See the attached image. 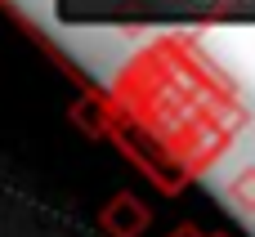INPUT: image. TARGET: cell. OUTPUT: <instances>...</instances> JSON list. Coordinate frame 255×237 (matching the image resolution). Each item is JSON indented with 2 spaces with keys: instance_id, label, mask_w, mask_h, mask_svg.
<instances>
[{
  "instance_id": "6da1fadb",
  "label": "cell",
  "mask_w": 255,
  "mask_h": 237,
  "mask_svg": "<svg viewBox=\"0 0 255 237\" xmlns=\"http://www.w3.org/2000/svg\"><path fill=\"white\" fill-rule=\"evenodd\" d=\"M152 224V211L134 197V193H117L108 197V206L99 211V229L108 237H143Z\"/></svg>"
},
{
  "instance_id": "7a4b0ae2",
  "label": "cell",
  "mask_w": 255,
  "mask_h": 237,
  "mask_svg": "<svg viewBox=\"0 0 255 237\" xmlns=\"http://www.w3.org/2000/svg\"><path fill=\"white\" fill-rule=\"evenodd\" d=\"M72 121H76L85 134H108V125H112L108 99H99V94H85L81 103H72Z\"/></svg>"
},
{
  "instance_id": "3957f363",
  "label": "cell",
  "mask_w": 255,
  "mask_h": 237,
  "mask_svg": "<svg viewBox=\"0 0 255 237\" xmlns=\"http://www.w3.org/2000/svg\"><path fill=\"white\" fill-rule=\"evenodd\" d=\"M229 202H233V211H242V215H255V166H242L233 179H229Z\"/></svg>"
},
{
  "instance_id": "277c9868",
  "label": "cell",
  "mask_w": 255,
  "mask_h": 237,
  "mask_svg": "<svg viewBox=\"0 0 255 237\" xmlns=\"http://www.w3.org/2000/svg\"><path fill=\"white\" fill-rule=\"evenodd\" d=\"M170 237H206V233H202L197 224H179V229H175V233H170Z\"/></svg>"
}]
</instances>
